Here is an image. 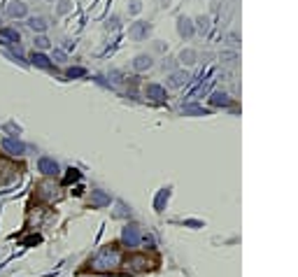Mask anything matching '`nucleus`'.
Wrapping results in <instances>:
<instances>
[{
    "label": "nucleus",
    "instance_id": "11",
    "mask_svg": "<svg viewBox=\"0 0 298 277\" xmlns=\"http://www.w3.org/2000/svg\"><path fill=\"white\" fill-rule=\"evenodd\" d=\"M144 96L147 98H152V100H166V88L161 86V84H147V88H144Z\"/></svg>",
    "mask_w": 298,
    "mask_h": 277
},
{
    "label": "nucleus",
    "instance_id": "9",
    "mask_svg": "<svg viewBox=\"0 0 298 277\" xmlns=\"http://www.w3.org/2000/svg\"><path fill=\"white\" fill-rule=\"evenodd\" d=\"M126 268H128L130 272H142V270H147L149 268V261H147V256H130V258H126Z\"/></svg>",
    "mask_w": 298,
    "mask_h": 277
},
{
    "label": "nucleus",
    "instance_id": "1",
    "mask_svg": "<svg viewBox=\"0 0 298 277\" xmlns=\"http://www.w3.org/2000/svg\"><path fill=\"white\" fill-rule=\"evenodd\" d=\"M119 266H122V252L116 250L114 244L100 247L98 254L88 261V268L94 272H110V270H116Z\"/></svg>",
    "mask_w": 298,
    "mask_h": 277
},
{
    "label": "nucleus",
    "instance_id": "32",
    "mask_svg": "<svg viewBox=\"0 0 298 277\" xmlns=\"http://www.w3.org/2000/svg\"><path fill=\"white\" fill-rule=\"evenodd\" d=\"M144 244H149V247H152V244H154V238L147 236V238H144Z\"/></svg>",
    "mask_w": 298,
    "mask_h": 277
},
{
    "label": "nucleus",
    "instance_id": "17",
    "mask_svg": "<svg viewBox=\"0 0 298 277\" xmlns=\"http://www.w3.org/2000/svg\"><path fill=\"white\" fill-rule=\"evenodd\" d=\"M196 58H198L196 49H182V54H180V61H182L184 66H194Z\"/></svg>",
    "mask_w": 298,
    "mask_h": 277
},
{
    "label": "nucleus",
    "instance_id": "6",
    "mask_svg": "<svg viewBox=\"0 0 298 277\" xmlns=\"http://www.w3.org/2000/svg\"><path fill=\"white\" fill-rule=\"evenodd\" d=\"M122 240H124V244H128V247H138V244H140V226H138V224H128L122 233Z\"/></svg>",
    "mask_w": 298,
    "mask_h": 277
},
{
    "label": "nucleus",
    "instance_id": "31",
    "mask_svg": "<svg viewBox=\"0 0 298 277\" xmlns=\"http://www.w3.org/2000/svg\"><path fill=\"white\" fill-rule=\"evenodd\" d=\"M35 242H40V238H38V236H35V238H28V240H26V244H35Z\"/></svg>",
    "mask_w": 298,
    "mask_h": 277
},
{
    "label": "nucleus",
    "instance_id": "30",
    "mask_svg": "<svg viewBox=\"0 0 298 277\" xmlns=\"http://www.w3.org/2000/svg\"><path fill=\"white\" fill-rule=\"evenodd\" d=\"M228 42H230V44H238V33H230L228 35Z\"/></svg>",
    "mask_w": 298,
    "mask_h": 277
},
{
    "label": "nucleus",
    "instance_id": "5",
    "mask_svg": "<svg viewBox=\"0 0 298 277\" xmlns=\"http://www.w3.org/2000/svg\"><path fill=\"white\" fill-rule=\"evenodd\" d=\"M5 14L10 19H24V16H28V5L24 0H12V2L5 7Z\"/></svg>",
    "mask_w": 298,
    "mask_h": 277
},
{
    "label": "nucleus",
    "instance_id": "16",
    "mask_svg": "<svg viewBox=\"0 0 298 277\" xmlns=\"http://www.w3.org/2000/svg\"><path fill=\"white\" fill-rule=\"evenodd\" d=\"M194 28H196L200 35H205L208 30H210V16H205V14L203 16H198V19L194 21Z\"/></svg>",
    "mask_w": 298,
    "mask_h": 277
},
{
    "label": "nucleus",
    "instance_id": "3",
    "mask_svg": "<svg viewBox=\"0 0 298 277\" xmlns=\"http://www.w3.org/2000/svg\"><path fill=\"white\" fill-rule=\"evenodd\" d=\"M38 170H40L44 177H58L61 175V168H58V163H56L52 156H40V158H38Z\"/></svg>",
    "mask_w": 298,
    "mask_h": 277
},
{
    "label": "nucleus",
    "instance_id": "12",
    "mask_svg": "<svg viewBox=\"0 0 298 277\" xmlns=\"http://www.w3.org/2000/svg\"><path fill=\"white\" fill-rule=\"evenodd\" d=\"M88 205H91V208H105V205H110V196L105 191H91Z\"/></svg>",
    "mask_w": 298,
    "mask_h": 277
},
{
    "label": "nucleus",
    "instance_id": "28",
    "mask_svg": "<svg viewBox=\"0 0 298 277\" xmlns=\"http://www.w3.org/2000/svg\"><path fill=\"white\" fill-rule=\"evenodd\" d=\"M175 63H177L175 58H166V61H163V70H166V68H168V70H170V68H175Z\"/></svg>",
    "mask_w": 298,
    "mask_h": 277
},
{
    "label": "nucleus",
    "instance_id": "25",
    "mask_svg": "<svg viewBox=\"0 0 298 277\" xmlns=\"http://www.w3.org/2000/svg\"><path fill=\"white\" fill-rule=\"evenodd\" d=\"M77 180H80V172H77V170H68V175H66V182H77Z\"/></svg>",
    "mask_w": 298,
    "mask_h": 277
},
{
    "label": "nucleus",
    "instance_id": "15",
    "mask_svg": "<svg viewBox=\"0 0 298 277\" xmlns=\"http://www.w3.org/2000/svg\"><path fill=\"white\" fill-rule=\"evenodd\" d=\"M30 61H33L38 68H42V70H52V68H54V63L49 61V56H44L42 52H33Z\"/></svg>",
    "mask_w": 298,
    "mask_h": 277
},
{
    "label": "nucleus",
    "instance_id": "10",
    "mask_svg": "<svg viewBox=\"0 0 298 277\" xmlns=\"http://www.w3.org/2000/svg\"><path fill=\"white\" fill-rule=\"evenodd\" d=\"M154 66V58L149 54H138L136 58H133V68L138 70V72H144V70H149Z\"/></svg>",
    "mask_w": 298,
    "mask_h": 277
},
{
    "label": "nucleus",
    "instance_id": "14",
    "mask_svg": "<svg viewBox=\"0 0 298 277\" xmlns=\"http://www.w3.org/2000/svg\"><path fill=\"white\" fill-rule=\"evenodd\" d=\"M28 28L35 30V33H44V30L49 28V24H47L44 16H28Z\"/></svg>",
    "mask_w": 298,
    "mask_h": 277
},
{
    "label": "nucleus",
    "instance_id": "27",
    "mask_svg": "<svg viewBox=\"0 0 298 277\" xmlns=\"http://www.w3.org/2000/svg\"><path fill=\"white\" fill-rule=\"evenodd\" d=\"M140 10H142V5H140V0H130V12L138 14Z\"/></svg>",
    "mask_w": 298,
    "mask_h": 277
},
{
    "label": "nucleus",
    "instance_id": "22",
    "mask_svg": "<svg viewBox=\"0 0 298 277\" xmlns=\"http://www.w3.org/2000/svg\"><path fill=\"white\" fill-rule=\"evenodd\" d=\"M35 47L38 49H49L52 47V42H49L44 35H40V38H35Z\"/></svg>",
    "mask_w": 298,
    "mask_h": 277
},
{
    "label": "nucleus",
    "instance_id": "29",
    "mask_svg": "<svg viewBox=\"0 0 298 277\" xmlns=\"http://www.w3.org/2000/svg\"><path fill=\"white\" fill-rule=\"evenodd\" d=\"M116 26H119V19H116V16H112V21L108 24V28H112V30H114Z\"/></svg>",
    "mask_w": 298,
    "mask_h": 277
},
{
    "label": "nucleus",
    "instance_id": "4",
    "mask_svg": "<svg viewBox=\"0 0 298 277\" xmlns=\"http://www.w3.org/2000/svg\"><path fill=\"white\" fill-rule=\"evenodd\" d=\"M0 147L10 156H24V152H26V144L21 140H16V138H2V140H0Z\"/></svg>",
    "mask_w": 298,
    "mask_h": 277
},
{
    "label": "nucleus",
    "instance_id": "23",
    "mask_svg": "<svg viewBox=\"0 0 298 277\" xmlns=\"http://www.w3.org/2000/svg\"><path fill=\"white\" fill-rule=\"evenodd\" d=\"M166 200H168V191H161L158 198H156V210H158V212L163 210V203H166Z\"/></svg>",
    "mask_w": 298,
    "mask_h": 277
},
{
    "label": "nucleus",
    "instance_id": "21",
    "mask_svg": "<svg viewBox=\"0 0 298 277\" xmlns=\"http://www.w3.org/2000/svg\"><path fill=\"white\" fill-rule=\"evenodd\" d=\"M68 80H77V77H84V74H86V70L84 68H68Z\"/></svg>",
    "mask_w": 298,
    "mask_h": 277
},
{
    "label": "nucleus",
    "instance_id": "7",
    "mask_svg": "<svg viewBox=\"0 0 298 277\" xmlns=\"http://www.w3.org/2000/svg\"><path fill=\"white\" fill-rule=\"evenodd\" d=\"M149 33H152V26H149L147 21H138V24H133V26H130V30H128V35L133 38V40H138V42L144 40Z\"/></svg>",
    "mask_w": 298,
    "mask_h": 277
},
{
    "label": "nucleus",
    "instance_id": "20",
    "mask_svg": "<svg viewBox=\"0 0 298 277\" xmlns=\"http://www.w3.org/2000/svg\"><path fill=\"white\" fill-rule=\"evenodd\" d=\"M184 114H208V110L198 108V105H186V108H182Z\"/></svg>",
    "mask_w": 298,
    "mask_h": 277
},
{
    "label": "nucleus",
    "instance_id": "18",
    "mask_svg": "<svg viewBox=\"0 0 298 277\" xmlns=\"http://www.w3.org/2000/svg\"><path fill=\"white\" fill-rule=\"evenodd\" d=\"M0 38H7V40L16 42V44H19V40H21L19 30H14V28H0Z\"/></svg>",
    "mask_w": 298,
    "mask_h": 277
},
{
    "label": "nucleus",
    "instance_id": "19",
    "mask_svg": "<svg viewBox=\"0 0 298 277\" xmlns=\"http://www.w3.org/2000/svg\"><path fill=\"white\" fill-rule=\"evenodd\" d=\"M210 102H212V105H222V108H226V105H230L228 96H226V94H222V91H217V94H212Z\"/></svg>",
    "mask_w": 298,
    "mask_h": 277
},
{
    "label": "nucleus",
    "instance_id": "26",
    "mask_svg": "<svg viewBox=\"0 0 298 277\" xmlns=\"http://www.w3.org/2000/svg\"><path fill=\"white\" fill-rule=\"evenodd\" d=\"M54 61H56V63H63V61H66V54H63L61 49H54Z\"/></svg>",
    "mask_w": 298,
    "mask_h": 277
},
{
    "label": "nucleus",
    "instance_id": "8",
    "mask_svg": "<svg viewBox=\"0 0 298 277\" xmlns=\"http://www.w3.org/2000/svg\"><path fill=\"white\" fill-rule=\"evenodd\" d=\"M177 33L182 35L184 40L194 38V33H196V28H194V21H191L189 16H180V19H177Z\"/></svg>",
    "mask_w": 298,
    "mask_h": 277
},
{
    "label": "nucleus",
    "instance_id": "2",
    "mask_svg": "<svg viewBox=\"0 0 298 277\" xmlns=\"http://www.w3.org/2000/svg\"><path fill=\"white\" fill-rule=\"evenodd\" d=\"M58 191H61V189H58L54 182H42V184H38L35 194H38V198H42V200L52 203V200H58V198H61V194H58Z\"/></svg>",
    "mask_w": 298,
    "mask_h": 277
},
{
    "label": "nucleus",
    "instance_id": "24",
    "mask_svg": "<svg viewBox=\"0 0 298 277\" xmlns=\"http://www.w3.org/2000/svg\"><path fill=\"white\" fill-rule=\"evenodd\" d=\"M70 12V0H58V14H68Z\"/></svg>",
    "mask_w": 298,
    "mask_h": 277
},
{
    "label": "nucleus",
    "instance_id": "13",
    "mask_svg": "<svg viewBox=\"0 0 298 277\" xmlns=\"http://www.w3.org/2000/svg\"><path fill=\"white\" fill-rule=\"evenodd\" d=\"M186 80H189V74L184 72V70H177V72H172L168 77V86L170 88H180V86H184V84H186Z\"/></svg>",
    "mask_w": 298,
    "mask_h": 277
}]
</instances>
